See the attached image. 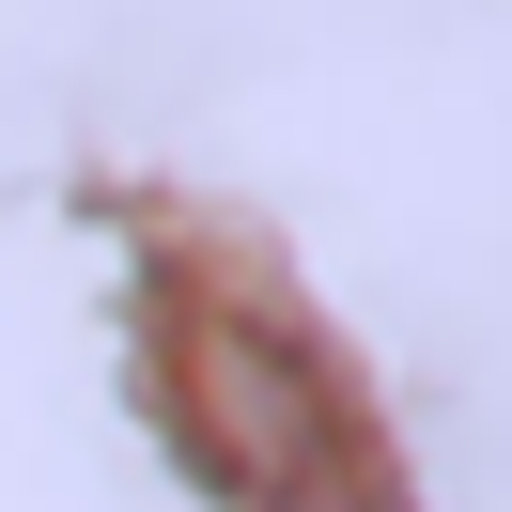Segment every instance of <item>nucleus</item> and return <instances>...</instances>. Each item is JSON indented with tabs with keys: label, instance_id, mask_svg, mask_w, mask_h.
Returning a JSON list of instances; mask_svg holds the SVG:
<instances>
[{
	"label": "nucleus",
	"instance_id": "f257e3e1",
	"mask_svg": "<svg viewBox=\"0 0 512 512\" xmlns=\"http://www.w3.org/2000/svg\"><path fill=\"white\" fill-rule=\"evenodd\" d=\"M156 404H171V450L233 512H419L373 404H357V373L311 342V311L280 280L171 264L156 280Z\"/></svg>",
	"mask_w": 512,
	"mask_h": 512
}]
</instances>
